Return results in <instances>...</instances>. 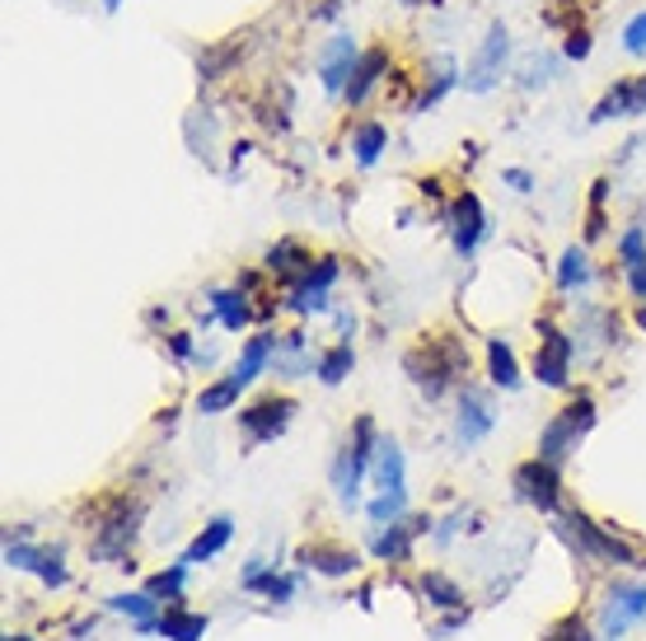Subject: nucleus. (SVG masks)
<instances>
[{
  "label": "nucleus",
  "mask_w": 646,
  "mask_h": 641,
  "mask_svg": "<svg viewBox=\"0 0 646 641\" xmlns=\"http://www.w3.org/2000/svg\"><path fill=\"white\" fill-rule=\"evenodd\" d=\"M404 370L417 389H422L431 403L435 398H445L455 385H464L468 375V352L455 333H445V328H435V333H422L408 352H404Z\"/></svg>",
  "instance_id": "1"
},
{
  "label": "nucleus",
  "mask_w": 646,
  "mask_h": 641,
  "mask_svg": "<svg viewBox=\"0 0 646 641\" xmlns=\"http://www.w3.org/2000/svg\"><path fill=\"white\" fill-rule=\"evenodd\" d=\"M375 445H379L375 422H371V417H356L352 436L342 440L338 459H333V492H338V501H342L347 511H352L356 501H361V478H365V469L375 463Z\"/></svg>",
  "instance_id": "2"
},
{
  "label": "nucleus",
  "mask_w": 646,
  "mask_h": 641,
  "mask_svg": "<svg viewBox=\"0 0 646 641\" xmlns=\"http://www.w3.org/2000/svg\"><path fill=\"white\" fill-rule=\"evenodd\" d=\"M590 426H596V398H590V393H576L571 403L557 412V417H553L544 431H539V459L563 463L571 449L590 436Z\"/></svg>",
  "instance_id": "3"
},
{
  "label": "nucleus",
  "mask_w": 646,
  "mask_h": 641,
  "mask_svg": "<svg viewBox=\"0 0 646 641\" xmlns=\"http://www.w3.org/2000/svg\"><path fill=\"white\" fill-rule=\"evenodd\" d=\"M136 529H141V506L127 501V496H113L109 511H103L99 525H94L90 552H94L99 562H122L132 552V543H136Z\"/></svg>",
  "instance_id": "4"
},
{
  "label": "nucleus",
  "mask_w": 646,
  "mask_h": 641,
  "mask_svg": "<svg viewBox=\"0 0 646 641\" xmlns=\"http://www.w3.org/2000/svg\"><path fill=\"white\" fill-rule=\"evenodd\" d=\"M506 61H511V33H506V24H492L483 47L474 51V61H468V71H464V90L468 94L497 90L501 76H506Z\"/></svg>",
  "instance_id": "5"
},
{
  "label": "nucleus",
  "mask_w": 646,
  "mask_h": 641,
  "mask_svg": "<svg viewBox=\"0 0 646 641\" xmlns=\"http://www.w3.org/2000/svg\"><path fill=\"white\" fill-rule=\"evenodd\" d=\"M511 488H515V496L525 501V506L544 511V515H553L557 506H563V473H557V463L539 459V455L520 463L515 478H511Z\"/></svg>",
  "instance_id": "6"
},
{
  "label": "nucleus",
  "mask_w": 646,
  "mask_h": 641,
  "mask_svg": "<svg viewBox=\"0 0 646 641\" xmlns=\"http://www.w3.org/2000/svg\"><path fill=\"white\" fill-rule=\"evenodd\" d=\"M291 417H295V398L291 393H268V398H258V403L239 408V426H243V436H249V445L276 440L291 426Z\"/></svg>",
  "instance_id": "7"
},
{
  "label": "nucleus",
  "mask_w": 646,
  "mask_h": 641,
  "mask_svg": "<svg viewBox=\"0 0 646 641\" xmlns=\"http://www.w3.org/2000/svg\"><path fill=\"white\" fill-rule=\"evenodd\" d=\"M567 529H571V539L581 543L586 558H596V562H614V566H642V562H637V552L627 548L623 539H614V529L596 525L590 515L571 511V515H567Z\"/></svg>",
  "instance_id": "8"
},
{
  "label": "nucleus",
  "mask_w": 646,
  "mask_h": 641,
  "mask_svg": "<svg viewBox=\"0 0 646 641\" xmlns=\"http://www.w3.org/2000/svg\"><path fill=\"white\" fill-rule=\"evenodd\" d=\"M571 337L553 323H539V346H534V375L548 389H567L571 385Z\"/></svg>",
  "instance_id": "9"
},
{
  "label": "nucleus",
  "mask_w": 646,
  "mask_h": 641,
  "mask_svg": "<svg viewBox=\"0 0 646 641\" xmlns=\"http://www.w3.org/2000/svg\"><path fill=\"white\" fill-rule=\"evenodd\" d=\"M5 566L14 571H33L43 585H66L71 576H66V562H61V552L57 548H33L29 539H5Z\"/></svg>",
  "instance_id": "10"
},
{
  "label": "nucleus",
  "mask_w": 646,
  "mask_h": 641,
  "mask_svg": "<svg viewBox=\"0 0 646 641\" xmlns=\"http://www.w3.org/2000/svg\"><path fill=\"white\" fill-rule=\"evenodd\" d=\"M646 113V76H623L600 94L590 123H614V117H642Z\"/></svg>",
  "instance_id": "11"
},
{
  "label": "nucleus",
  "mask_w": 646,
  "mask_h": 641,
  "mask_svg": "<svg viewBox=\"0 0 646 641\" xmlns=\"http://www.w3.org/2000/svg\"><path fill=\"white\" fill-rule=\"evenodd\" d=\"M646 618V585H614L604 604V637L619 641L627 628H637Z\"/></svg>",
  "instance_id": "12"
},
{
  "label": "nucleus",
  "mask_w": 646,
  "mask_h": 641,
  "mask_svg": "<svg viewBox=\"0 0 646 641\" xmlns=\"http://www.w3.org/2000/svg\"><path fill=\"white\" fill-rule=\"evenodd\" d=\"M450 225H455V253L468 257L478 244H483V234H487V216H483V202L478 193H464L455 197V206H450Z\"/></svg>",
  "instance_id": "13"
},
{
  "label": "nucleus",
  "mask_w": 646,
  "mask_h": 641,
  "mask_svg": "<svg viewBox=\"0 0 646 641\" xmlns=\"http://www.w3.org/2000/svg\"><path fill=\"white\" fill-rule=\"evenodd\" d=\"M431 529L427 515H408V519H394V525H384V534L371 543V552L379 562H408L412 552V539H422V534Z\"/></svg>",
  "instance_id": "14"
},
{
  "label": "nucleus",
  "mask_w": 646,
  "mask_h": 641,
  "mask_svg": "<svg viewBox=\"0 0 646 641\" xmlns=\"http://www.w3.org/2000/svg\"><path fill=\"white\" fill-rule=\"evenodd\" d=\"M384 71H389V47H365L361 57H356V71H352V80H347L342 99L352 103V108H361V103L371 99L375 84L384 80Z\"/></svg>",
  "instance_id": "15"
},
{
  "label": "nucleus",
  "mask_w": 646,
  "mask_h": 641,
  "mask_svg": "<svg viewBox=\"0 0 646 641\" xmlns=\"http://www.w3.org/2000/svg\"><path fill=\"white\" fill-rule=\"evenodd\" d=\"M276 346H282V333H272V328H263V333H253L249 342H243V356L235 360V370H230V379L239 389H249L253 379L268 370V360L276 356Z\"/></svg>",
  "instance_id": "16"
},
{
  "label": "nucleus",
  "mask_w": 646,
  "mask_h": 641,
  "mask_svg": "<svg viewBox=\"0 0 646 641\" xmlns=\"http://www.w3.org/2000/svg\"><path fill=\"white\" fill-rule=\"evenodd\" d=\"M356 43L352 38H333L328 43V51H324V66H319V80H324V90L328 94H342L347 90V80H352V71H356Z\"/></svg>",
  "instance_id": "17"
},
{
  "label": "nucleus",
  "mask_w": 646,
  "mask_h": 641,
  "mask_svg": "<svg viewBox=\"0 0 646 641\" xmlns=\"http://www.w3.org/2000/svg\"><path fill=\"white\" fill-rule=\"evenodd\" d=\"M206 628H212V618L183 609V599H179V604H169V609H165L160 618H155V632L169 637V641H202Z\"/></svg>",
  "instance_id": "18"
},
{
  "label": "nucleus",
  "mask_w": 646,
  "mask_h": 641,
  "mask_svg": "<svg viewBox=\"0 0 646 641\" xmlns=\"http://www.w3.org/2000/svg\"><path fill=\"white\" fill-rule=\"evenodd\" d=\"M375 488L379 492H408V459H404V449H398L394 440H379L375 445Z\"/></svg>",
  "instance_id": "19"
},
{
  "label": "nucleus",
  "mask_w": 646,
  "mask_h": 641,
  "mask_svg": "<svg viewBox=\"0 0 646 641\" xmlns=\"http://www.w3.org/2000/svg\"><path fill=\"white\" fill-rule=\"evenodd\" d=\"M301 562L309 566V571H319V576H352V571L361 566L356 562V552H347V548H338V543H309V548H301Z\"/></svg>",
  "instance_id": "20"
},
{
  "label": "nucleus",
  "mask_w": 646,
  "mask_h": 641,
  "mask_svg": "<svg viewBox=\"0 0 646 641\" xmlns=\"http://www.w3.org/2000/svg\"><path fill=\"white\" fill-rule=\"evenodd\" d=\"M263 267H268L272 276H282V282H301V276L314 267V253H309L305 244H295V239H282V244L268 249Z\"/></svg>",
  "instance_id": "21"
},
{
  "label": "nucleus",
  "mask_w": 646,
  "mask_h": 641,
  "mask_svg": "<svg viewBox=\"0 0 646 641\" xmlns=\"http://www.w3.org/2000/svg\"><path fill=\"white\" fill-rule=\"evenodd\" d=\"M230 534H235V519H230V515H216L212 525H206V529L197 534V539H192V543L183 548V558H179V562H188V566H197V562H212L216 552H220L225 543H230Z\"/></svg>",
  "instance_id": "22"
},
{
  "label": "nucleus",
  "mask_w": 646,
  "mask_h": 641,
  "mask_svg": "<svg viewBox=\"0 0 646 641\" xmlns=\"http://www.w3.org/2000/svg\"><path fill=\"white\" fill-rule=\"evenodd\" d=\"M487 431H492V408L483 403L478 393H468L464 389V398H460V422H455V436H460V445L468 449V445H478Z\"/></svg>",
  "instance_id": "23"
},
{
  "label": "nucleus",
  "mask_w": 646,
  "mask_h": 641,
  "mask_svg": "<svg viewBox=\"0 0 646 641\" xmlns=\"http://www.w3.org/2000/svg\"><path fill=\"white\" fill-rule=\"evenodd\" d=\"M239 585H243V591L268 595L272 604H286V599L295 595V581H291V576H276V566H263V562H249V566H243Z\"/></svg>",
  "instance_id": "24"
},
{
  "label": "nucleus",
  "mask_w": 646,
  "mask_h": 641,
  "mask_svg": "<svg viewBox=\"0 0 646 641\" xmlns=\"http://www.w3.org/2000/svg\"><path fill=\"white\" fill-rule=\"evenodd\" d=\"M212 314L220 319L225 333H239V328L253 323V305H249V290H216L212 296Z\"/></svg>",
  "instance_id": "25"
},
{
  "label": "nucleus",
  "mask_w": 646,
  "mask_h": 641,
  "mask_svg": "<svg viewBox=\"0 0 646 641\" xmlns=\"http://www.w3.org/2000/svg\"><path fill=\"white\" fill-rule=\"evenodd\" d=\"M243 38H249V33H230V38H225V43L206 47L202 57H197V76H202V80H220V76H225V71H230V66L239 61Z\"/></svg>",
  "instance_id": "26"
},
{
  "label": "nucleus",
  "mask_w": 646,
  "mask_h": 641,
  "mask_svg": "<svg viewBox=\"0 0 646 641\" xmlns=\"http://www.w3.org/2000/svg\"><path fill=\"white\" fill-rule=\"evenodd\" d=\"M487 375H492L497 389H515L520 385V366H515V352L506 337H487Z\"/></svg>",
  "instance_id": "27"
},
{
  "label": "nucleus",
  "mask_w": 646,
  "mask_h": 641,
  "mask_svg": "<svg viewBox=\"0 0 646 641\" xmlns=\"http://www.w3.org/2000/svg\"><path fill=\"white\" fill-rule=\"evenodd\" d=\"M239 385H235V379L230 375H225V379H216V385H206L202 393H197V412H202V417H220V412H230L235 403H239Z\"/></svg>",
  "instance_id": "28"
},
{
  "label": "nucleus",
  "mask_w": 646,
  "mask_h": 641,
  "mask_svg": "<svg viewBox=\"0 0 646 641\" xmlns=\"http://www.w3.org/2000/svg\"><path fill=\"white\" fill-rule=\"evenodd\" d=\"M384 146H389V127H384V123H361L356 136H352V150H356V164L361 169H371L379 154H384Z\"/></svg>",
  "instance_id": "29"
},
{
  "label": "nucleus",
  "mask_w": 646,
  "mask_h": 641,
  "mask_svg": "<svg viewBox=\"0 0 646 641\" xmlns=\"http://www.w3.org/2000/svg\"><path fill=\"white\" fill-rule=\"evenodd\" d=\"M352 366H356L352 342H338V346H328V352L319 356V366H314V375H319L324 385H342V379L352 375Z\"/></svg>",
  "instance_id": "30"
},
{
  "label": "nucleus",
  "mask_w": 646,
  "mask_h": 641,
  "mask_svg": "<svg viewBox=\"0 0 646 641\" xmlns=\"http://www.w3.org/2000/svg\"><path fill=\"white\" fill-rule=\"evenodd\" d=\"M188 562H173V566H165V571H155V576L146 581V591L155 595V599H169V604H179L183 599V591H188Z\"/></svg>",
  "instance_id": "31"
},
{
  "label": "nucleus",
  "mask_w": 646,
  "mask_h": 641,
  "mask_svg": "<svg viewBox=\"0 0 646 641\" xmlns=\"http://www.w3.org/2000/svg\"><path fill=\"white\" fill-rule=\"evenodd\" d=\"M460 80H464V76L455 71V61H441V71L431 76V84H422V94L412 99V108H417V113H422V108H435V103H441L450 90H455Z\"/></svg>",
  "instance_id": "32"
},
{
  "label": "nucleus",
  "mask_w": 646,
  "mask_h": 641,
  "mask_svg": "<svg viewBox=\"0 0 646 641\" xmlns=\"http://www.w3.org/2000/svg\"><path fill=\"white\" fill-rule=\"evenodd\" d=\"M160 604H165V599H155L150 591H141V595H113L109 609H113V614H127V618H136V622H155V618H160Z\"/></svg>",
  "instance_id": "33"
},
{
  "label": "nucleus",
  "mask_w": 646,
  "mask_h": 641,
  "mask_svg": "<svg viewBox=\"0 0 646 641\" xmlns=\"http://www.w3.org/2000/svg\"><path fill=\"white\" fill-rule=\"evenodd\" d=\"M422 595L435 604V609H464L460 585H455V581H445L441 571H427V576H422Z\"/></svg>",
  "instance_id": "34"
},
{
  "label": "nucleus",
  "mask_w": 646,
  "mask_h": 641,
  "mask_svg": "<svg viewBox=\"0 0 646 641\" xmlns=\"http://www.w3.org/2000/svg\"><path fill=\"white\" fill-rule=\"evenodd\" d=\"M586 282H590V257H586V249H567L563 263H557V290H576V286H586Z\"/></svg>",
  "instance_id": "35"
},
{
  "label": "nucleus",
  "mask_w": 646,
  "mask_h": 641,
  "mask_svg": "<svg viewBox=\"0 0 646 641\" xmlns=\"http://www.w3.org/2000/svg\"><path fill=\"white\" fill-rule=\"evenodd\" d=\"M408 511V492H379L371 506H365V515L375 519V525H394V519H404Z\"/></svg>",
  "instance_id": "36"
},
{
  "label": "nucleus",
  "mask_w": 646,
  "mask_h": 641,
  "mask_svg": "<svg viewBox=\"0 0 646 641\" xmlns=\"http://www.w3.org/2000/svg\"><path fill=\"white\" fill-rule=\"evenodd\" d=\"M619 263H623V272H637L646 263V230L642 225H627V234L619 239Z\"/></svg>",
  "instance_id": "37"
},
{
  "label": "nucleus",
  "mask_w": 646,
  "mask_h": 641,
  "mask_svg": "<svg viewBox=\"0 0 646 641\" xmlns=\"http://www.w3.org/2000/svg\"><path fill=\"white\" fill-rule=\"evenodd\" d=\"M604 197H609V179L590 183V216H586V239H600L604 234Z\"/></svg>",
  "instance_id": "38"
},
{
  "label": "nucleus",
  "mask_w": 646,
  "mask_h": 641,
  "mask_svg": "<svg viewBox=\"0 0 646 641\" xmlns=\"http://www.w3.org/2000/svg\"><path fill=\"white\" fill-rule=\"evenodd\" d=\"M544 641H596V637H590V628H586L581 614H567V618H557L553 628L544 632Z\"/></svg>",
  "instance_id": "39"
},
{
  "label": "nucleus",
  "mask_w": 646,
  "mask_h": 641,
  "mask_svg": "<svg viewBox=\"0 0 646 641\" xmlns=\"http://www.w3.org/2000/svg\"><path fill=\"white\" fill-rule=\"evenodd\" d=\"M557 76V57H530L520 66V90H534V84H548Z\"/></svg>",
  "instance_id": "40"
},
{
  "label": "nucleus",
  "mask_w": 646,
  "mask_h": 641,
  "mask_svg": "<svg viewBox=\"0 0 646 641\" xmlns=\"http://www.w3.org/2000/svg\"><path fill=\"white\" fill-rule=\"evenodd\" d=\"M623 47H627V51H633V57H642V51H646V10L637 14V20H633V24H627V28H623Z\"/></svg>",
  "instance_id": "41"
},
{
  "label": "nucleus",
  "mask_w": 646,
  "mask_h": 641,
  "mask_svg": "<svg viewBox=\"0 0 646 641\" xmlns=\"http://www.w3.org/2000/svg\"><path fill=\"white\" fill-rule=\"evenodd\" d=\"M563 57H567V61H586V57H590V33H586V28H571V33H567Z\"/></svg>",
  "instance_id": "42"
},
{
  "label": "nucleus",
  "mask_w": 646,
  "mask_h": 641,
  "mask_svg": "<svg viewBox=\"0 0 646 641\" xmlns=\"http://www.w3.org/2000/svg\"><path fill=\"white\" fill-rule=\"evenodd\" d=\"M165 342H169V352L179 356V360H192V356H197V346H192V333H169Z\"/></svg>",
  "instance_id": "43"
},
{
  "label": "nucleus",
  "mask_w": 646,
  "mask_h": 641,
  "mask_svg": "<svg viewBox=\"0 0 646 641\" xmlns=\"http://www.w3.org/2000/svg\"><path fill=\"white\" fill-rule=\"evenodd\" d=\"M501 179H506V183H511V187H515V193H534V173H530V169H506V173H501Z\"/></svg>",
  "instance_id": "44"
},
{
  "label": "nucleus",
  "mask_w": 646,
  "mask_h": 641,
  "mask_svg": "<svg viewBox=\"0 0 646 641\" xmlns=\"http://www.w3.org/2000/svg\"><path fill=\"white\" fill-rule=\"evenodd\" d=\"M627 286H633V296H637V300H646V263H642L637 272H627Z\"/></svg>",
  "instance_id": "45"
},
{
  "label": "nucleus",
  "mask_w": 646,
  "mask_h": 641,
  "mask_svg": "<svg viewBox=\"0 0 646 641\" xmlns=\"http://www.w3.org/2000/svg\"><path fill=\"white\" fill-rule=\"evenodd\" d=\"M637 323H642V333H646V305L637 309Z\"/></svg>",
  "instance_id": "46"
},
{
  "label": "nucleus",
  "mask_w": 646,
  "mask_h": 641,
  "mask_svg": "<svg viewBox=\"0 0 646 641\" xmlns=\"http://www.w3.org/2000/svg\"><path fill=\"white\" fill-rule=\"evenodd\" d=\"M5 641H33V637H24V632H14V637H5Z\"/></svg>",
  "instance_id": "47"
},
{
  "label": "nucleus",
  "mask_w": 646,
  "mask_h": 641,
  "mask_svg": "<svg viewBox=\"0 0 646 641\" xmlns=\"http://www.w3.org/2000/svg\"><path fill=\"white\" fill-rule=\"evenodd\" d=\"M103 5H109V10H117V5H122V0H103Z\"/></svg>",
  "instance_id": "48"
},
{
  "label": "nucleus",
  "mask_w": 646,
  "mask_h": 641,
  "mask_svg": "<svg viewBox=\"0 0 646 641\" xmlns=\"http://www.w3.org/2000/svg\"><path fill=\"white\" fill-rule=\"evenodd\" d=\"M404 5H427V0H404Z\"/></svg>",
  "instance_id": "49"
}]
</instances>
